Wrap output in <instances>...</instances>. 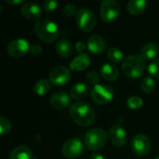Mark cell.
<instances>
[{"instance_id": "6da1fadb", "label": "cell", "mask_w": 159, "mask_h": 159, "mask_svg": "<svg viewBox=\"0 0 159 159\" xmlns=\"http://www.w3.org/2000/svg\"><path fill=\"white\" fill-rule=\"evenodd\" d=\"M70 116L81 127L90 126L96 117L94 108L86 102H77L70 107Z\"/></svg>"}, {"instance_id": "7a4b0ae2", "label": "cell", "mask_w": 159, "mask_h": 159, "mask_svg": "<svg viewBox=\"0 0 159 159\" xmlns=\"http://www.w3.org/2000/svg\"><path fill=\"white\" fill-rule=\"evenodd\" d=\"M35 34L45 43L54 42L60 34L58 25L50 20L44 19L35 22L34 27Z\"/></svg>"}, {"instance_id": "3957f363", "label": "cell", "mask_w": 159, "mask_h": 159, "mask_svg": "<svg viewBox=\"0 0 159 159\" xmlns=\"http://www.w3.org/2000/svg\"><path fill=\"white\" fill-rule=\"evenodd\" d=\"M145 61L140 55H129L122 62V71L130 78H139L145 70Z\"/></svg>"}, {"instance_id": "277c9868", "label": "cell", "mask_w": 159, "mask_h": 159, "mask_svg": "<svg viewBox=\"0 0 159 159\" xmlns=\"http://www.w3.org/2000/svg\"><path fill=\"white\" fill-rule=\"evenodd\" d=\"M108 137L109 136L104 129L94 128L87 132L85 136V143L89 149L92 151H98L106 144Z\"/></svg>"}, {"instance_id": "5b68a950", "label": "cell", "mask_w": 159, "mask_h": 159, "mask_svg": "<svg viewBox=\"0 0 159 159\" xmlns=\"http://www.w3.org/2000/svg\"><path fill=\"white\" fill-rule=\"evenodd\" d=\"M92 101L99 104L104 105L109 103L114 98V90L111 87L106 85H96L90 91Z\"/></svg>"}, {"instance_id": "8992f818", "label": "cell", "mask_w": 159, "mask_h": 159, "mask_svg": "<svg viewBox=\"0 0 159 159\" xmlns=\"http://www.w3.org/2000/svg\"><path fill=\"white\" fill-rule=\"evenodd\" d=\"M76 23L78 27L84 32L92 31L96 25V18L94 13L87 7L78 9L76 14Z\"/></svg>"}, {"instance_id": "52a82bcc", "label": "cell", "mask_w": 159, "mask_h": 159, "mask_svg": "<svg viewBox=\"0 0 159 159\" xmlns=\"http://www.w3.org/2000/svg\"><path fill=\"white\" fill-rule=\"evenodd\" d=\"M120 13V5L114 0H104L100 7L101 18L104 22H111Z\"/></svg>"}, {"instance_id": "ba28073f", "label": "cell", "mask_w": 159, "mask_h": 159, "mask_svg": "<svg viewBox=\"0 0 159 159\" xmlns=\"http://www.w3.org/2000/svg\"><path fill=\"white\" fill-rule=\"evenodd\" d=\"M62 155L67 158H77L84 152V145L79 139H71L64 143L61 148Z\"/></svg>"}, {"instance_id": "9c48e42d", "label": "cell", "mask_w": 159, "mask_h": 159, "mask_svg": "<svg viewBox=\"0 0 159 159\" xmlns=\"http://www.w3.org/2000/svg\"><path fill=\"white\" fill-rule=\"evenodd\" d=\"M30 45L27 40L23 38H17L12 40L7 48L8 55L14 58H20L24 56L30 50Z\"/></svg>"}, {"instance_id": "30bf717a", "label": "cell", "mask_w": 159, "mask_h": 159, "mask_svg": "<svg viewBox=\"0 0 159 159\" xmlns=\"http://www.w3.org/2000/svg\"><path fill=\"white\" fill-rule=\"evenodd\" d=\"M71 79V71L65 66H56L49 73V82L56 86L67 84Z\"/></svg>"}, {"instance_id": "8fae6325", "label": "cell", "mask_w": 159, "mask_h": 159, "mask_svg": "<svg viewBox=\"0 0 159 159\" xmlns=\"http://www.w3.org/2000/svg\"><path fill=\"white\" fill-rule=\"evenodd\" d=\"M131 148L133 152L140 157L146 156L151 149V143L147 136L143 134H138L132 139Z\"/></svg>"}, {"instance_id": "7c38bea8", "label": "cell", "mask_w": 159, "mask_h": 159, "mask_svg": "<svg viewBox=\"0 0 159 159\" xmlns=\"http://www.w3.org/2000/svg\"><path fill=\"white\" fill-rule=\"evenodd\" d=\"M108 136H109L111 142L113 143V144H115L117 147L124 146L127 143V140H128L126 130L124 129L123 127H121L119 125L113 126L109 129Z\"/></svg>"}, {"instance_id": "4fadbf2b", "label": "cell", "mask_w": 159, "mask_h": 159, "mask_svg": "<svg viewBox=\"0 0 159 159\" xmlns=\"http://www.w3.org/2000/svg\"><path fill=\"white\" fill-rule=\"evenodd\" d=\"M42 8L41 7L34 2L25 3L20 7V14L22 17L28 20H36L42 16Z\"/></svg>"}, {"instance_id": "5bb4252c", "label": "cell", "mask_w": 159, "mask_h": 159, "mask_svg": "<svg viewBox=\"0 0 159 159\" xmlns=\"http://www.w3.org/2000/svg\"><path fill=\"white\" fill-rule=\"evenodd\" d=\"M49 102L53 108L58 109V110H61V109L66 108L70 104L71 99L67 93H65L63 91H56L50 97Z\"/></svg>"}, {"instance_id": "9a60e30c", "label": "cell", "mask_w": 159, "mask_h": 159, "mask_svg": "<svg viewBox=\"0 0 159 159\" xmlns=\"http://www.w3.org/2000/svg\"><path fill=\"white\" fill-rule=\"evenodd\" d=\"M88 48L93 54H102L106 49L105 40L98 34H93L88 39Z\"/></svg>"}, {"instance_id": "2e32d148", "label": "cell", "mask_w": 159, "mask_h": 159, "mask_svg": "<svg viewBox=\"0 0 159 159\" xmlns=\"http://www.w3.org/2000/svg\"><path fill=\"white\" fill-rule=\"evenodd\" d=\"M147 2L144 0H130L127 4L128 11L133 16L142 15L147 9Z\"/></svg>"}, {"instance_id": "e0dca14e", "label": "cell", "mask_w": 159, "mask_h": 159, "mask_svg": "<svg viewBox=\"0 0 159 159\" xmlns=\"http://www.w3.org/2000/svg\"><path fill=\"white\" fill-rule=\"evenodd\" d=\"M89 85L86 83H82V82L75 84L72 87L71 91H70L71 97L75 100H77V101L86 98L89 95Z\"/></svg>"}, {"instance_id": "ac0fdd59", "label": "cell", "mask_w": 159, "mask_h": 159, "mask_svg": "<svg viewBox=\"0 0 159 159\" xmlns=\"http://www.w3.org/2000/svg\"><path fill=\"white\" fill-rule=\"evenodd\" d=\"M101 75L107 81H116L119 76V70L112 63H104L101 68Z\"/></svg>"}, {"instance_id": "d6986e66", "label": "cell", "mask_w": 159, "mask_h": 159, "mask_svg": "<svg viewBox=\"0 0 159 159\" xmlns=\"http://www.w3.org/2000/svg\"><path fill=\"white\" fill-rule=\"evenodd\" d=\"M159 48L156 43H147L142 48L140 56L144 61H153L157 56Z\"/></svg>"}, {"instance_id": "ffe728a7", "label": "cell", "mask_w": 159, "mask_h": 159, "mask_svg": "<svg viewBox=\"0 0 159 159\" xmlns=\"http://www.w3.org/2000/svg\"><path fill=\"white\" fill-rule=\"evenodd\" d=\"M90 64L89 57L87 53L79 54L70 63V67L74 71H82L87 69Z\"/></svg>"}, {"instance_id": "44dd1931", "label": "cell", "mask_w": 159, "mask_h": 159, "mask_svg": "<svg viewBox=\"0 0 159 159\" xmlns=\"http://www.w3.org/2000/svg\"><path fill=\"white\" fill-rule=\"evenodd\" d=\"M9 159H33V153L29 147L20 145L11 151Z\"/></svg>"}, {"instance_id": "7402d4cb", "label": "cell", "mask_w": 159, "mask_h": 159, "mask_svg": "<svg viewBox=\"0 0 159 159\" xmlns=\"http://www.w3.org/2000/svg\"><path fill=\"white\" fill-rule=\"evenodd\" d=\"M56 50L61 57L68 58L74 53V46L70 41L66 39H61L56 45Z\"/></svg>"}, {"instance_id": "603a6c76", "label": "cell", "mask_w": 159, "mask_h": 159, "mask_svg": "<svg viewBox=\"0 0 159 159\" xmlns=\"http://www.w3.org/2000/svg\"><path fill=\"white\" fill-rule=\"evenodd\" d=\"M34 90L37 95H46L50 90V82L47 79H40L34 84Z\"/></svg>"}, {"instance_id": "cb8c5ba5", "label": "cell", "mask_w": 159, "mask_h": 159, "mask_svg": "<svg viewBox=\"0 0 159 159\" xmlns=\"http://www.w3.org/2000/svg\"><path fill=\"white\" fill-rule=\"evenodd\" d=\"M107 57L114 63H119L122 61H124L123 52L119 48H111L110 49H108Z\"/></svg>"}, {"instance_id": "d4e9b609", "label": "cell", "mask_w": 159, "mask_h": 159, "mask_svg": "<svg viewBox=\"0 0 159 159\" xmlns=\"http://www.w3.org/2000/svg\"><path fill=\"white\" fill-rule=\"evenodd\" d=\"M141 89L144 92V93H152L154 92L155 89H156V83L154 81V79L150 76L144 77L143 79V81L141 82Z\"/></svg>"}, {"instance_id": "484cf974", "label": "cell", "mask_w": 159, "mask_h": 159, "mask_svg": "<svg viewBox=\"0 0 159 159\" xmlns=\"http://www.w3.org/2000/svg\"><path fill=\"white\" fill-rule=\"evenodd\" d=\"M127 104L128 106L132 109V110H136V109H139L140 107L143 106V101L142 98L138 97V96H132L130 98L128 99L127 101Z\"/></svg>"}, {"instance_id": "4316f807", "label": "cell", "mask_w": 159, "mask_h": 159, "mask_svg": "<svg viewBox=\"0 0 159 159\" xmlns=\"http://www.w3.org/2000/svg\"><path fill=\"white\" fill-rule=\"evenodd\" d=\"M11 130V122L5 116H0V131L1 135H7Z\"/></svg>"}, {"instance_id": "83f0119b", "label": "cell", "mask_w": 159, "mask_h": 159, "mask_svg": "<svg viewBox=\"0 0 159 159\" xmlns=\"http://www.w3.org/2000/svg\"><path fill=\"white\" fill-rule=\"evenodd\" d=\"M147 70H148V73H149L152 76L159 78V58L158 59L153 60V61L149 63Z\"/></svg>"}, {"instance_id": "f1b7e54d", "label": "cell", "mask_w": 159, "mask_h": 159, "mask_svg": "<svg viewBox=\"0 0 159 159\" xmlns=\"http://www.w3.org/2000/svg\"><path fill=\"white\" fill-rule=\"evenodd\" d=\"M86 80L89 85H93L94 87L98 85V82L100 81V75L95 71H90L86 75Z\"/></svg>"}, {"instance_id": "f546056e", "label": "cell", "mask_w": 159, "mask_h": 159, "mask_svg": "<svg viewBox=\"0 0 159 159\" xmlns=\"http://www.w3.org/2000/svg\"><path fill=\"white\" fill-rule=\"evenodd\" d=\"M78 10L76 9V7L73 4H67L64 6L63 7V13L67 16V17H73V16H76Z\"/></svg>"}, {"instance_id": "4dcf8cb0", "label": "cell", "mask_w": 159, "mask_h": 159, "mask_svg": "<svg viewBox=\"0 0 159 159\" xmlns=\"http://www.w3.org/2000/svg\"><path fill=\"white\" fill-rule=\"evenodd\" d=\"M58 3L54 0H46L43 2V9L46 12H50L56 9Z\"/></svg>"}, {"instance_id": "1f68e13d", "label": "cell", "mask_w": 159, "mask_h": 159, "mask_svg": "<svg viewBox=\"0 0 159 159\" xmlns=\"http://www.w3.org/2000/svg\"><path fill=\"white\" fill-rule=\"evenodd\" d=\"M29 52H30L33 56H39V55L42 54L43 48H42V47H41L40 45H38V44H33V45H31V47H30Z\"/></svg>"}, {"instance_id": "d6a6232c", "label": "cell", "mask_w": 159, "mask_h": 159, "mask_svg": "<svg viewBox=\"0 0 159 159\" xmlns=\"http://www.w3.org/2000/svg\"><path fill=\"white\" fill-rule=\"evenodd\" d=\"M86 44L84 43V42H81V41H79V42H77L76 44H75V49L78 51V52H80L81 54L86 50Z\"/></svg>"}, {"instance_id": "836d02e7", "label": "cell", "mask_w": 159, "mask_h": 159, "mask_svg": "<svg viewBox=\"0 0 159 159\" xmlns=\"http://www.w3.org/2000/svg\"><path fill=\"white\" fill-rule=\"evenodd\" d=\"M6 2L10 5H18L23 3V0H6Z\"/></svg>"}, {"instance_id": "e575fe53", "label": "cell", "mask_w": 159, "mask_h": 159, "mask_svg": "<svg viewBox=\"0 0 159 159\" xmlns=\"http://www.w3.org/2000/svg\"><path fill=\"white\" fill-rule=\"evenodd\" d=\"M90 159H104V157L102 155H100V154H93L90 157Z\"/></svg>"}, {"instance_id": "d590c367", "label": "cell", "mask_w": 159, "mask_h": 159, "mask_svg": "<svg viewBox=\"0 0 159 159\" xmlns=\"http://www.w3.org/2000/svg\"><path fill=\"white\" fill-rule=\"evenodd\" d=\"M155 159H159V157H157V158H155Z\"/></svg>"}]
</instances>
